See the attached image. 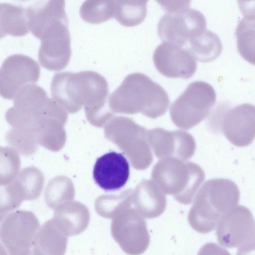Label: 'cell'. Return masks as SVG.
<instances>
[{"instance_id":"obj_15","label":"cell","mask_w":255,"mask_h":255,"mask_svg":"<svg viewBox=\"0 0 255 255\" xmlns=\"http://www.w3.org/2000/svg\"><path fill=\"white\" fill-rule=\"evenodd\" d=\"M29 30L39 38L42 29L53 20L67 17L64 0H40L26 7Z\"/></svg>"},{"instance_id":"obj_9","label":"cell","mask_w":255,"mask_h":255,"mask_svg":"<svg viewBox=\"0 0 255 255\" xmlns=\"http://www.w3.org/2000/svg\"><path fill=\"white\" fill-rule=\"evenodd\" d=\"M216 234L222 246L239 248L255 240V219L248 208L238 205L221 218Z\"/></svg>"},{"instance_id":"obj_17","label":"cell","mask_w":255,"mask_h":255,"mask_svg":"<svg viewBox=\"0 0 255 255\" xmlns=\"http://www.w3.org/2000/svg\"><path fill=\"white\" fill-rule=\"evenodd\" d=\"M0 38L6 35L23 36L28 33L26 8L10 3L0 2Z\"/></svg>"},{"instance_id":"obj_6","label":"cell","mask_w":255,"mask_h":255,"mask_svg":"<svg viewBox=\"0 0 255 255\" xmlns=\"http://www.w3.org/2000/svg\"><path fill=\"white\" fill-rule=\"evenodd\" d=\"M39 228L31 212L18 211L6 216L1 221L0 237L8 255H28Z\"/></svg>"},{"instance_id":"obj_13","label":"cell","mask_w":255,"mask_h":255,"mask_svg":"<svg viewBox=\"0 0 255 255\" xmlns=\"http://www.w3.org/2000/svg\"><path fill=\"white\" fill-rule=\"evenodd\" d=\"M216 100V94L214 88L207 82L198 81L188 86L173 106L178 110L191 108L203 116L208 113Z\"/></svg>"},{"instance_id":"obj_22","label":"cell","mask_w":255,"mask_h":255,"mask_svg":"<svg viewBox=\"0 0 255 255\" xmlns=\"http://www.w3.org/2000/svg\"><path fill=\"white\" fill-rule=\"evenodd\" d=\"M197 255H231L225 249L214 243H207L203 245Z\"/></svg>"},{"instance_id":"obj_10","label":"cell","mask_w":255,"mask_h":255,"mask_svg":"<svg viewBox=\"0 0 255 255\" xmlns=\"http://www.w3.org/2000/svg\"><path fill=\"white\" fill-rule=\"evenodd\" d=\"M153 61L158 71L168 78H191L197 69L196 59L186 48L163 42L155 49Z\"/></svg>"},{"instance_id":"obj_21","label":"cell","mask_w":255,"mask_h":255,"mask_svg":"<svg viewBox=\"0 0 255 255\" xmlns=\"http://www.w3.org/2000/svg\"><path fill=\"white\" fill-rule=\"evenodd\" d=\"M115 11V0L84 1L80 8L82 18L91 23H99L113 17Z\"/></svg>"},{"instance_id":"obj_1","label":"cell","mask_w":255,"mask_h":255,"mask_svg":"<svg viewBox=\"0 0 255 255\" xmlns=\"http://www.w3.org/2000/svg\"><path fill=\"white\" fill-rule=\"evenodd\" d=\"M50 88L52 97L70 110H78L83 104L102 105L109 93L106 79L93 71L55 73Z\"/></svg>"},{"instance_id":"obj_4","label":"cell","mask_w":255,"mask_h":255,"mask_svg":"<svg viewBox=\"0 0 255 255\" xmlns=\"http://www.w3.org/2000/svg\"><path fill=\"white\" fill-rule=\"evenodd\" d=\"M38 58L45 68L53 71L64 69L71 55V37L67 17L56 19L41 31Z\"/></svg>"},{"instance_id":"obj_19","label":"cell","mask_w":255,"mask_h":255,"mask_svg":"<svg viewBox=\"0 0 255 255\" xmlns=\"http://www.w3.org/2000/svg\"><path fill=\"white\" fill-rule=\"evenodd\" d=\"M147 1L115 0L114 17L122 25L132 27L145 19L147 13Z\"/></svg>"},{"instance_id":"obj_5","label":"cell","mask_w":255,"mask_h":255,"mask_svg":"<svg viewBox=\"0 0 255 255\" xmlns=\"http://www.w3.org/2000/svg\"><path fill=\"white\" fill-rule=\"evenodd\" d=\"M189 7L168 11L160 18L157 33L162 41L183 46L206 29L204 15Z\"/></svg>"},{"instance_id":"obj_8","label":"cell","mask_w":255,"mask_h":255,"mask_svg":"<svg viewBox=\"0 0 255 255\" xmlns=\"http://www.w3.org/2000/svg\"><path fill=\"white\" fill-rule=\"evenodd\" d=\"M40 74V67L33 58L21 54L8 56L0 70L1 96L11 99L23 87L37 82Z\"/></svg>"},{"instance_id":"obj_18","label":"cell","mask_w":255,"mask_h":255,"mask_svg":"<svg viewBox=\"0 0 255 255\" xmlns=\"http://www.w3.org/2000/svg\"><path fill=\"white\" fill-rule=\"evenodd\" d=\"M186 48L195 59L202 62L215 60L221 54L223 46L218 35L208 29L192 38Z\"/></svg>"},{"instance_id":"obj_24","label":"cell","mask_w":255,"mask_h":255,"mask_svg":"<svg viewBox=\"0 0 255 255\" xmlns=\"http://www.w3.org/2000/svg\"><path fill=\"white\" fill-rule=\"evenodd\" d=\"M236 255H255V240L251 241L239 247Z\"/></svg>"},{"instance_id":"obj_25","label":"cell","mask_w":255,"mask_h":255,"mask_svg":"<svg viewBox=\"0 0 255 255\" xmlns=\"http://www.w3.org/2000/svg\"><path fill=\"white\" fill-rule=\"evenodd\" d=\"M28 255H33V254H32V253L31 251L30 253Z\"/></svg>"},{"instance_id":"obj_16","label":"cell","mask_w":255,"mask_h":255,"mask_svg":"<svg viewBox=\"0 0 255 255\" xmlns=\"http://www.w3.org/2000/svg\"><path fill=\"white\" fill-rule=\"evenodd\" d=\"M52 220L65 236L71 237L86 229L90 222V214L83 205L73 204L56 211Z\"/></svg>"},{"instance_id":"obj_14","label":"cell","mask_w":255,"mask_h":255,"mask_svg":"<svg viewBox=\"0 0 255 255\" xmlns=\"http://www.w3.org/2000/svg\"><path fill=\"white\" fill-rule=\"evenodd\" d=\"M68 239L54 224L46 221L35 234L32 246L33 255H65Z\"/></svg>"},{"instance_id":"obj_12","label":"cell","mask_w":255,"mask_h":255,"mask_svg":"<svg viewBox=\"0 0 255 255\" xmlns=\"http://www.w3.org/2000/svg\"><path fill=\"white\" fill-rule=\"evenodd\" d=\"M129 165L123 154L111 151L98 157L93 176L96 184L106 192L117 191L127 183Z\"/></svg>"},{"instance_id":"obj_23","label":"cell","mask_w":255,"mask_h":255,"mask_svg":"<svg viewBox=\"0 0 255 255\" xmlns=\"http://www.w3.org/2000/svg\"><path fill=\"white\" fill-rule=\"evenodd\" d=\"M240 1L239 5L245 18L255 20V1Z\"/></svg>"},{"instance_id":"obj_11","label":"cell","mask_w":255,"mask_h":255,"mask_svg":"<svg viewBox=\"0 0 255 255\" xmlns=\"http://www.w3.org/2000/svg\"><path fill=\"white\" fill-rule=\"evenodd\" d=\"M221 124L222 132L231 143L249 145L255 138V106L245 103L225 110Z\"/></svg>"},{"instance_id":"obj_2","label":"cell","mask_w":255,"mask_h":255,"mask_svg":"<svg viewBox=\"0 0 255 255\" xmlns=\"http://www.w3.org/2000/svg\"><path fill=\"white\" fill-rule=\"evenodd\" d=\"M202 198L189 212L188 220L197 232L205 234L214 230L226 213L238 206L240 190L232 180L212 179L206 187Z\"/></svg>"},{"instance_id":"obj_3","label":"cell","mask_w":255,"mask_h":255,"mask_svg":"<svg viewBox=\"0 0 255 255\" xmlns=\"http://www.w3.org/2000/svg\"><path fill=\"white\" fill-rule=\"evenodd\" d=\"M168 102L169 97L165 90L140 73L128 75L109 97L110 105L118 110L140 107L163 110Z\"/></svg>"},{"instance_id":"obj_7","label":"cell","mask_w":255,"mask_h":255,"mask_svg":"<svg viewBox=\"0 0 255 255\" xmlns=\"http://www.w3.org/2000/svg\"><path fill=\"white\" fill-rule=\"evenodd\" d=\"M111 231L115 241L129 255L143 254L150 243L146 221L131 210L123 211L115 216Z\"/></svg>"},{"instance_id":"obj_20","label":"cell","mask_w":255,"mask_h":255,"mask_svg":"<svg viewBox=\"0 0 255 255\" xmlns=\"http://www.w3.org/2000/svg\"><path fill=\"white\" fill-rule=\"evenodd\" d=\"M236 36L240 54L255 65V20L242 18L236 28Z\"/></svg>"}]
</instances>
